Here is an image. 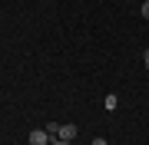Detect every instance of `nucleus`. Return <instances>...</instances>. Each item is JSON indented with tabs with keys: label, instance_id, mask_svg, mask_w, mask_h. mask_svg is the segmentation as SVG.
I'll return each instance as SVG.
<instances>
[{
	"label": "nucleus",
	"instance_id": "7ed1b4c3",
	"mask_svg": "<svg viewBox=\"0 0 149 145\" xmlns=\"http://www.w3.org/2000/svg\"><path fill=\"white\" fill-rule=\"evenodd\" d=\"M116 102H119V96H113V92H109V96H106V109H116Z\"/></svg>",
	"mask_w": 149,
	"mask_h": 145
},
{
	"label": "nucleus",
	"instance_id": "f257e3e1",
	"mask_svg": "<svg viewBox=\"0 0 149 145\" xmlns=\"http://www.w3.org/2000/svg\"><path fill=\"white\" fill-rule=\"evenodd\" d=\"M53 139H50V132L47 129H33L30 132V145H50Z\"/></svg>",
	"mask_w": 149,
	"mask_h": 145
},
{
	"label": "nucleus",
	"instance_id": "f03ea898",
	"mask_svg": "<svg viewBox=\"0 0 149 145\" xmlns=\"http://www.w3.org/2000/svg\"><path fill=\"white\" fill-rule=\"evenodd\" d=\"M56 139H63V142H73L76 139V125H60V135Z\"/></svg>",
	"mask_w": 149,
	"mask_h": 145
},
{
	"label": "nucleus",
	"instance_id": "39448f33",
	"mask_svg": "<svg viewBox=\"0 0 149 145\" xmlns=\"http://www.w3.org/2000/svg\"><path fill=\"white\" fill-rule=\"evenodd\" d=\"M90 145H106V139H93V142H90Z\"/></svg>",
	"mask_w": 149,
	"mask_h": 145
},
{
	"label": "nucleus",
	"instance_id": "423d86ee",
	"mask_svg": "<svg viewBox=\"0 0 149 145\" xmlns=\"http://www.w3.org/2000/svg\"><path fill=\"white\" fill-rule=\"evenodd\" d=\"M50 145H70V142H63V139H53V142H50Z\"/></svg>",
	"mask_w": 149,
	"mask_h": 145
},
{
	"label": "nucleus",
	"instance_id": "0eeeda50",
	"mask_svg": "<svg viewBox=\"0 0 149 145\" xmlns=\"http://www.w3.org/2000/svg\"><path fill=\"white\" fill-rule=\"evenodd\" d=\"M143 63H146V66H149V49H146V56H143Z\"/></svg>",
	"mask_w": 149,
	"mask_h": 145
},
{
	"label": "nucleus",
	"instance_id": "20e7f679",
	"mask_svg": "<svg viewBox=\"0 0 149 145\" xmlns=\"http://www.w3.org/2000/svg\"><path fill=\"white\" fill-rule=\"evenodd\" d=\"M143 16H146V20H149V0H146V3H143Z\"/></svg>",
	"mask_w": 149,
	"mask_h": 145
}]
</instances>
